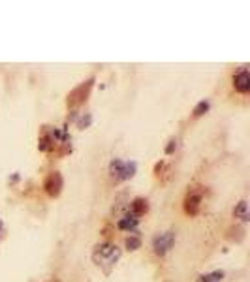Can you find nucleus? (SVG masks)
Returning a JSON list of instances; mask_svg holds the SVG:
<instances>
[{"instance_id":"f257e3e1","label":"nucleus","mask_w":250,"mask_h":282,"mask_svg":"<svg viewBox=\"0 0 250 282\" xmlns=\"http://www.w3.org/2000/svg\"><path fill=\"white\" fill-rule=\"evenodd\" d=\"M120 258V248L117 245H113V243H100V245L94 246V252H92V260L94 264L98 265V267H102V269L106 271V273H109L111 271V267L117 262H119Z\"/></svg>"},{"instance_id":"f03ea898","label":"nucleus","mask_w":250,"mask_h":282,"mask_svg":"<svg viewBox=\"0 0 250 282\" xmlns=\"http://www.w3.org/2000/svg\"><path fill=\"white\" fill-rule=\"evenodd\" d=\"M109 173H111L113 179L117 181H126V179H132L134 173H136V162H124V160L115 158L109 164Z\"/></svg>"},{"instance_id":"7ed1b4c3","label":"nucleus","mask_w":250,"mask_h":282,"mask_svg":"<svg viewBox=\"0 0 250 282\" xmlns=\"http://www.w3.org/2000/svg\"><path fill=\"white\" fill-rule=\"evenodd\" d=\"M173 245H175V232L173 230L158 233L157 237L152 239V248H154V252H157L158 256H166L173 248Z\"/></svg>"},{"instance_id":"20e7f679","label":"nucleus","mask_w":250,"mask_h":282,"mask_svg":"<svg viewBox=\"0 0 250 282\" xmlns=\"http://www.w3.org/2000/svg\"><path fill=\"white\" fill-rule=\"evenodd\" d=\"M233 89L241 94H248L250 92V75L246 68H241L237 74L233 75Z\"/></svg>"},{"instance_id":"39448f33","label":"nucleus","mask_w":250,"mask_h":282,"mask_svg":"<svg viewBox=\"0 0 250 282\" xmlns=\"http://www.w3.org/2000/svg\"><path fill=\"white\" fill-rule=\"evenodd\" d=\"M44 188L47 190L49 196H58V194H60V188H63V177H60V173L58 172L51 173L49 177L45 179Z\"/></svg>"},{"instance_id":"423d86ee","label":"nucleus","mask_w":250,"mask_h":282,"mask_svg":"<svg viewBox=\"0 0 250 282\" xmlns=\"http://www.w3.org/2000/svg\"><path fill=\"white\" fill-rule=\"evenodd\" d=\"M200 207H201L200 194H188V198L184 200V211H186L188 215H198Z\"/></svg>"},{"instance_id":"0eeeda50","label":"nucleus","mask_w":250,"mask_h":282,"mask_svg":"<svg viewBox=\"0 0 250 282\" xmlns=\"http://www.w3.org/2000/svg\"><path fill=\"white\" fill-rule=\"evenodd\" d=\"M147 209H149V205H147V200H143V198H136L134 202L128 205V211H130V215L134 216H141L147 213Z\"/></svg>"},{"instance_id":"6e6552de","label":"nucleus","mask_w":250,"mask_h":282,"mask_svg":"<svg viewBox=\"0 0 250 282\" xmlns=\"http://www.w3.org/2000/svg\"><path fill=\"white\" fill-rule=\"evenodd\" d=\"M138 222H139L138 216L126 213L124 218H119V228L120 230H124V232H134V230L138 228Z\"/></svg>"},{"instance_id":"1a4fd4ad","label":"nucleus","mask_w":250,"mask_h":282,"mask_svg":"<svg viewBox=\"0 0 250 282\" xmlns=\"http://www.w3.org/2000/svg\"><path fill=\"white\" fill-rule=\"evenodd\" d=\"M233 215H235V218H241L243 222H248V211H246V202L244 200H241L237 203V207L233 209Z\"/></svg>"},{"instance_id":"9d476101","label":"nucleus","mask_w":250,"mask_h":282,"mask_svg":"<svg viewBox=\"0 0 250 282\" xmlns=\"http://www.w3.org/2000/svg\"><path fill=\"white\" fill-rule=\"evenodd\" d=\"M224 276V271H213V273H207V275H201L198 278V282H220Z\"/></svg>"},{"instance_id":"9b49d317","label":"nucleus","mask_w":250,"mask_h":282,"mask_svg":"<svg viewBox=\"0 0 250 282\" xmlns=\"http://www.w3.org/2000/svg\"><path fill=\"white\" fill-rule=\"evenodd\" d=\"M53 147H55V141L51 139V135H49V134H45L44 137L40 139V143H38V149H40V151H44V153L51 151Z\"/></svg>"},{"instance_id":"f8f14e48","label":"nucleus","mask_w":250,"mask_h":282,"mask_svg":"<svg viewBox=\"0 0 250 282\" xmlns=\"http://www.w3.org/2000/svg\"><path fill=\"white\" fill-rule=\"evenodd\" d=\"M126 246H128V250H138L139 246H141V239H139V237H134V235H130V237L126 239Z\"/></svg>"},{"instance_id":"ddd939ff","label":"nucleus","mask_w":250,"mask_h":282,"mask_svg":"<svg viewBox=\"0 0 250 282\" xmlns=\"http://www.w3.org/2000/svg\"><path fill=\"white\" fill-rule=\"evenodd\" d=\"M207 109H209V102H205V100H203V102H200V104L194 107V117H201Z\"/></svg>"},{"instance_id":"4468645a","label":"nucleus","mask_w":250,"mask_h":282,"mask_svg":"<svg viewBox=\"0 0 250 282\" xmlns=\"http://www.w3.org/2000/svg\"><path fill=\"white\" fill-rule=\"evenodd\" d=\"M175 147H177V141H175V139H171V141H169V145L166 147V153L171 154L173 151H175Z\"/></svg>"},{"instance_id":"2eb2a0df","label":"nucleus","mask_w":250,"mask_h":282,"mask_svg":"<svg viewBox=\"0 0 250 282\" xmlns=\"http://www.w3.org/2000/svg\"><path fill=\"white\" fill-rule=\"evenodd\" d=\"M88 123H90V117L87 115V119L83 117V119H81V123H79V128H85V126H87Z\"/></svg>"},{"instance_id":"dca6fc26","label":"nucleus","mask_w":250,"mask_h":282,"mask_svg":"<svg viewBox=\"0 0 250 282\" xmlns=\"http://www.w3.org/2000/svg\"><path fill=\"white\" fill-rule=\"evenodd\" d=\"M0 228H2V222H0Z\"/></svg>"}]
</instances>
